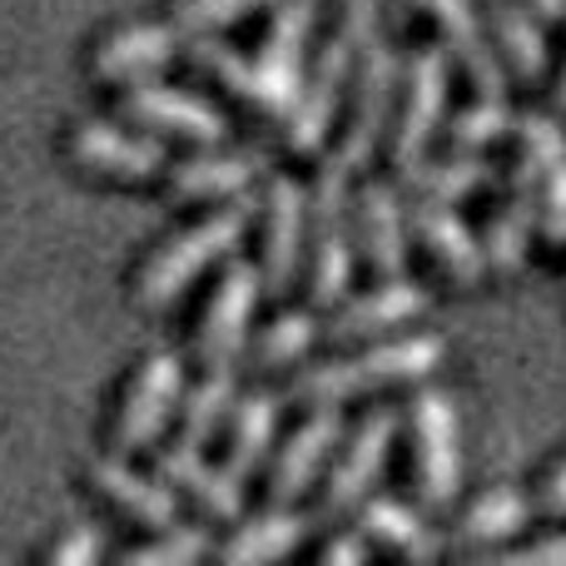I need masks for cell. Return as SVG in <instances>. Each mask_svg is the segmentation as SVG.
<instances>
[{
  "label": "cell",
  "instance_id": "cell-1",
  "mask_svg": "<svg viewBox=\"0 0 566 566\" xmlns=\"http://www.w3.org/2000/svg\"><path fill=\"white\" fill-rule=\"evenodd\" d=\"M249 214H254V199H239V205L209 214L205 224H195L189 234L169 239V244L155 254V264L139 274V293H135L139 308H165V303H175L185 283H195L219 254H229V249L239 244Z\"/></svg>",
  "mask_w": 566,
  "mask_h": 566
},
{
  "label": "cell",
  "instance_id": "cell-2",
  "mask_svg": "<svg viewBox=\"0 0 566 566\" xmlns=\"http://www.w3.org/2000/svg\"><path fill=\"white\" fill-rule=\"evenodd\" d=\"M442 363V343L438 338H398V343H382V348H368L358 358H343V363H318L308 368L293 392L308 402H343L363 388H378V382H408L422 378Z\"/></svg>",
  "mask_w": 566,
  "mask_h": 566
},
{
  "label": "cell",
  "instance_id": "cell-3",
  "mask_svg": "<svg viewBox=\"0 0 566 566\" xmlns=\"http://www.w3.org/2000/svg\"><path fill=\"white\" fill-rule=\"evenodd\" d=\"M348 155H328L308 199L313 224V303H338L353 279V229H348Z\"/></svg>",
  "mask_w": 566,
  "mask_h": 566
},
{
  "label": "cell",
  "instance_id": "cell-4",
  "mask_svg": "<svg viewBox=\"0 0 566 566\" xmlns=\"http://www.w3.org/2000/svg\"><path fill=\"white\" fill-rule=\"evenodd\" d=\"M412 432H418V482L428 507H448L458 492V422L442 392H422L412 402Z\"/></svg>",
  "mask_w": 566,
  "mask_h": 566
},
{
  "label": "cell",
  "instance_id": "cell-5",
  "mask_svg": "<svg viewBox=\"0 0 566 566\" xmlns=\"http://www.w3.org/2000/svg\"><path fill=\"white\" fill-rule=\"evenodd\" d=\"M392 432H398V418L392 412H368L353 432V442L343 448L338 468L328 472V497H323V512H348L368 497V488L382 478L392 452Z\"/></svg>",
  "mask_w": 566,
  "mask_h": 566
},
{
  "label": "cell",
  "instance_id": "cell-6",
  "mask_svg": "<svg viewBox=\"0 0 566 566\" xmlns=\"http://www.w3.org/2000/svg\"><path fill=\"white\" fill-rule=\"evenodd\" d=\"M264 274L254 264H229V274L219 279V293L205 313V333H199V353L209 368H234V353L244 348V328L249 313L259 303Z\"/></svg>",
  "mask_w": 566,
  "mask_h": 566
},
{
  "label": "cell",
  "instance_id": "cell-7",
  "mask_svg": "<svg viewBox=\"0 0 566 566\" xmlns=\"http://www.w3.org/2000/svg\"><path fill=\"white\" fill-rule=\"evenodd\" d=\"M353 70V40L348 35H333L318 55V70H313L308 90H298V105L289 109V145L298 155H313L328 135V119L338 109V90Z\"/></svg>",
  "mask_w": 566,
  "mask_h": 566
},
{
  "label": "cell",
  "instance_id": "cell-8",
  "mask_svg": "<svg viewBox=\"0 0 566 566\" xmlns=\"http://www.w3.org/2000/svg\"><path fill=\"white\" fill-rule=\"evenodd\" d=\"M392 90H398V55H392L388 40L373 35L363 45V70H358V105H353V129H348V149L343 155L353 159V169L368 165L373 149H378L382 119L392 109Z\"/></svg>",
  "mask_w": 566,
  "mask_h": 566
},
{
  "label": "cell",
  "instance_id": "cell-9",
  "mask_svg": "<svg viewBox=\"0 0 566 566\" xmlns=\"http://www.w3.org/2000/svg\"><path fill=\"white\" fill-rule=\"evenodd\" d=\"M442 105H448V55L442 50H422L408 70V105L398 119V139H392V159L408 165L428 149V139L438 135Z\"/></svg>",
  "mask_w": 566,
  "mask_h": 566
},
{
  "label": "cell",
  "instance_id": "cell-10",
  "mask_svg": "<svg viewBox=\"0 0 566 566\" xmlns=\"http://www.w3.org/2000/svg\"><path fill=\"white\" fill-rule=\"evenodd\" d=\"M189 60H195L205 75L224 80L234 95H244L249 105L269 109V115H289L293 105H298V90L303 85H289V80H279L274 70L264 65V60H244L234 45H224V40H199L195 50H189Z\"/></svg>",
  "mask_w": 566,
  "mask_h": 566
},
{
  "label": "cell",
  "instance_id": "cell-11",
  "mask_svg": "<svg viewBox=\"0 0 566 566\" xmlns=\"http://www.w3.org/2000/svg\"><path fill=\"white\" fill-rule=\"evenodd\" d=\"M175 398H179V358L169 348H159L145 358V368H139L135 388H129V398H125V412H119V448L135 452V448H145V442H155L169 408H175Z\"/></svg>",
  "mask_w": 566,
  "mask_h": 566
},
{
  "label": "cell",
  "instance_id": "cell-12",
  "mask_svg": "<svg viewBox=\"0 0 566 566\" xmlns=\"http://www.w3.org/2000/svg\"><path fill=\"white\" fill-rule=\"evenodd\" d=\"M125 115L139 119V125L185 135V139H195V145H214L229 129L214 105H205L199 95H185V90H169V85H135L125 95Z\"/></svg>",
  "mask_w": 566,
  "mask_h": 566
},
{
  "label": "cell",
  "instance_id": "cell-13",
  "mask_svg": "<svg viewBox=\"0 0 566 566\" xmlns=\"http://www.w3.org/2000/svg\"><path fill=\"white\" fill-rule=\"evenodd\" d=\"M303 214H308V195L298 179L279 175L269 185V214H264V283L269 293H283L298 274V249H303Z\"/></svg>",
  "mask_w": 566,
  "mask_h": 566
},
{
  "label": "cell",
  "instance_id": "cell-14",
  "mask_svg": "<svg viewBox=\"0 0 566 566\" xmlns=\"http://www.w3.org/2000/svg\"><path fill=\"white\" fill-rule=\"evenodd\" d=\"M537 179H542L537 159L522 155L517 169H512L507 209H502L488 229V244L482 249H488V264L502 269V274H517L522 259H527V239H532V224H537Z\"/></svg>",
  "mask_w": 566,
  "mask_h": 566
},
{
  "label": "cell",
  "instance_id": "cell-15",
  "mask_svg": "<svg viewBox=\"0 0 566 566\" xmlns=\"http://www.w3.org/2000/svg\"><path fill=\"white\" fill-rule=\"evenodd\" d=\"M75 159L90 169H105V175H125V179H149L165 169V149L155 139H135L115 125H90L75 129Z\"/></svg>",
  "mask_w": 566,
  "mask_h": 566
},
{
  "label": "cell",
  "instance_id": "cell-16",
  "mask_svg": "<svg viewBox=\"0 0 566 566\" xmlns=\"http://www.w3.org/2000/svg\"><path fill=\"white\" fill-rule=\"evenodd\" d=\"M338 438H343V418L328 408V402H323V408L289 438V448L279 452L274 488H269V492H274V502H293V497H298V492L318 478L323 458L333 452V442H338Z\"/></svg>",
  "mask_w": 566,
  "mask_h": 566
},
{
  "label": "cell",
  "instance_id": "cell-17",
  "mask_svg": "<svg viewBox=\"0 0 566 566\" xmlns=\"http://www.w3.org/2000/svg\"><path fill=\"white\" fill-rule=\"evenodd\" d=\"M90 472H95V488L105 492L109 502H119L129 517H139L145 527H159V532L179 527V502H175V492L159 488V482H149L145 472L125 468L119 458H95V468H90Z\"/></svg>",
  "mask_w": 566,
  "mask_h": 566
},
{
  "label": "cell",
  "instance_id": "cell-18",
  "mask_svg": "<svg viewBox=\"0 0 566 566\" xmlns=\"http://www.w3.org/2000/svg\"><path fill=\"white\" fill-rule=\"evenodd\" d=\"M428 10H432V20H438L442 40L462 55V70L478 80L482 95H502V60H497V50L488 45V35H482L472 0H428Z\"/></svg>",
  "mask_w": 566,
  "mask_h": 566
},
{
  "label": "cell",
  "instance_id": "cell-19",
  "mask_svg": "<svg viewBox=\"0 0 566 566\" xmlns=\"http://www.w3.org/2000/svg\"><path fill=\"white\" fill-rule=\"evenodd\" d=\"M428 308V293L418 289V283H408V279H392V283H382V289H373V293H363V298H353L348 308L333 318V338H368V333H378V328H392V323H402V318H412V313H422Z\"/></svg>",
  "mask_w": 566,
  "mask_h": 566
},
{
  "label": "cell",
  "instance_id": "cell-20",
  "mask_svg": "<svg viewBox=\"0 0 566 566\" xmlns=\"http://www.w3.org/2000/svg\"><path fill=\"white\" fill-rule=\"evenodd\" d=\"M159 472H165V482L195 492L214 517H239V507H244V497H239V478L224 472V468H209V462L199 458L195 442H175V448L159 458Z\"/></svg>",
  "mask_w": 566,
  "mask_h": 566
},
{
  "label": "cell",
  "instance_id": "cell-21",
  "mask_svg": "<svg viewBox=\"0 0 566 566\" xmlns=\"http://www.w3.org/2000/svg\"><path fill=\"white\" fill-rule=\"evenodd\" d=\"M358 205H363V234H368V254L378 264V274H402V264H408V224H402L398 189L368 185L358 195Z\"/></svg>",
  "mask_w": 566,
  "mask_h": 566
},
{
  "label": "cell",
  "instance_id": "cell-22",
  "mask_svg": "<svg viewBox=\"0 0 566 566\" xmlns=\"http://www.w3.org/2000/svg\"><path fill=\"white\" fill-rule=\"evenodd\" d=\"M175 60V30L165 25H129L119 35H109L95 55V75L105 80H125V75H145Z\"/></svg>",
  "mask_w": 566,
  "mask_h": 566
},
{
  "label": "cell",
  "instance_id": "cell-23",
  "mask_svg": "<svg viewBox=\"0 0 566 566\" xmlns=\"http://www.w3.org/2000/svg\"><path fill=\"white\" fill-rule=\"evenodd\" d=\"M418 234L428 239V249L462 283H478L482 279V269H488V249L472 239V229L462 224L458 214H448V209H442V199H432V205L418 209Z\"/></svg>",
  "mask_w": 566,
  "mask_h": 566
},
{
  "label": "cell",
  "instance_id": "cell-24",
  "mask_svg": "<svg viewBox=\"0 0 566 566\" xmlns=\"http://www.w3.org/2000/svg\"><path fill=\"white\" fill-rule=\"evenodd\" d=\"M264 159L259 155H205L189 159V165L175 169V195L179 199H214V195H234L249 179L259 175Z\"/></svg>",
  "mask_w": 566,
  "mask_h": 566
},
{
  "label": "cell",
  "instance_id": "cell-25",
  "mask_svg": "<svg viewBox=\"0 0 566 566\" xmlns=\"http://www.w3.org/2000/svg\"><path fill=\"white\" fill-rule=\"evenodd\" d=\"M274 428H279V398L254 392V398L239 402L234 438H229V472H234V478H249V472L264 462V448L274 442Z\"/></svg>",
  "mask_w": 566,
  "mask_h": 566
},
{
  "label": "cell",
  "instance_id": "cell-26",
  "mask_svg": "<svg viewBox=\"0 0 566 566\" xmlns=\"http://www.w3.org/2000/svg\"><path fill=\"white\" fill-rule=\"evenodd\" d=\"M402 169V185L418 189L428 199H462V195H478V189L492 185V165L482 159H438V165H422V159H408Z\"/></svg>",
  "mask_w": 566,
  "mask_h": 566
},
{
  "label": "cell",
  "instance_id": "cell-27",
  "mask_svg": "<svg viewBox=\"0 0 566 566\" xmlns=\"http://www.w3.org/2000/svg\"><path fill=\"white\" fill-rule=\"evenodd\" d=\"M492 6V25H497V40L507 50L512 70L522 80H542L547 70V40H542V25L517 6V0H488Z\"/></svg>",
  "mask_w": 566,
  "mask_h": 566
},
{
  "label": "cell",
  "instance_id": "cell-28",
  "mask_svg": "<svg viewBox=\"0 0 566 566\" xmlns=\"http://www.w3.org/2000/svg\"><path fill=\"white\" fill-rule=\"evenodd\" d=\"M308 30H313V0H283L274 25H269V40H264V65L274 70L279 80L289 85H303L298 80V65H303V45H308Z\"/></svg>",
  "mask_w": 566,
  "mask_h": 566
},
{
  "label": "cell",
  "instance_id": "cell-29",
  "mask_svg": "<svg viewBox=\"0 0 566 566\" xmlns=\"http://www.w3.org/2000/svg\"><path fill=\"white\" fill-rule=\"evenodd\" d=\"M229 408H234V373L209 368V378L199 382V388L189 392V402H185V432H179V442L205 448V442L214 438V428L224 422Z\"/></svg>",
  "mask_w": 566,
  "mask_h": 566
},
{
  "label": "cell",
  "instance_id": "cell-30",
  "mask_svg": "<svg viewBox=\"0 0 566 566\" xmlns=\"http://www.w3.org/2000/svg\"><path fill=\"white\" fill-rule=\"evenodd\" d=\"M303 532H308V522H303V517H283V512H279V517H259V522H249V527L224 547V562H274V557H289V552L303 542Z\"/></svg>",
  "mask_w": 566,
  "mask_h": 566
},
{
  "label": "cell",
  "instance_id": "cell-31",
  "mask_svg": "<svg viewBox=\"0 0 566 566\" xmlns=\"http://www.w3.org/2000/svg\"><path fill=\"white\" fill-rule=\"evenodd\" d=\"M527 522V497L512 488H497L488 497L472 502V512L462 517V537L468 542H497V537H512V532Z\"/></svg>",
  "mask_w": 566,
  "mask_h": 566
},
{
  "label": "cell",
  "instance_id": "cell-32",
  "mask_svg": "<svg viewBox=\"0 0 566 566\" xmlns=\"http://www.w3.org/2000/svg\"><path fill=\"white\" fill-rule=\"evenodd\" d=\"M363 532L402 547L408 557H432V552H438L432 537L422 532V522L412 517L408 507H398V502H368V507H363Z\"/></svg>",
  "mask_w": 566,
  "mask_h": 566
},
{
  "label": "cell",
  "instance_id": "cell-33",
  "mask_svg": "<svg viewBox=\"0 0 566 566\" xmlns=\"http://www.w3.org/2000/svg\"><path fill=\"white\" fill-rule=\"evenodd\" d=\"M507 129H517V115H512L497 95H482L478 105H468L458 119H452V145H458V149H478V145L502 139Z\"/></svg>",
  "mask_w": 566,
  "mask_h": 566
},
{
  "label": "cell",
  "instance_id": "cell-34",
  "mask_svg": "<svg viewBox=\"0 0 566 566\" xmlns=\"http://www.w3.org/2000/svg\"><path fill=\"white\" fill-rule=\"evenodd\" d=\"M313 328H318V323H313L308 313H283L274 328L264 333V343H259V368H279V363L303 358V348L313 343Z\"/></svg>",
  "mask_w": 566,
  "mask_h": 566
},
{
  "label": "cell",
  "instance_id": "cell-35",
  "mask_svg": "<svg viewBox=\"0 0 566 566\" xmlns=\"http://www.w3.org/2000/svg\"><path fill=\"white\" fill-rule=\"evenodd\" d=\"M517 135H522V155L537 159V169L547 175V169H557L566 159V129L562 119L552 115H522L517 119Z\"/></svg>",
  "mask_w": 566,
  "mask_h": 566
},
{
  "label": "cell",
  "instance_id": "cell-36",
  "mask_svg": "<svg viewBox=\"0 0 566 566\" xmlns=\"http://www.w3.org/2000/svg\"><path fill=\"white\" fill-rule=\"evenodd\" d=\"M209 552V542L199 537V532H185V527H169L159 542H145V547H129L125 562L129 566H159V562H199Z\"/></svg>",
  "mask_w": 566,
  "mask_h": 566
},
{
  "label": "cell",
  "instance_id": "cell-37",
  "mask_svg": "<svg viewBox=\"0 0 566 566\" xmlns=\"http://www.w3.org/2000/svg\"><path fill=\"white\" fill-rule=\"evenodd\" d=\"M269 6V0H179L175 6V20L179 30L199 35V30H214V25H229V20L249 15V10Z\"/></svg>",
  "mask_w": 566,
  "mask_h": 566
},
{
  "label": "cell",
  "instance_id": "cell-38",
  "mask_svg": "<svg viewBox=\"0 0 566 566\" xmlns=\"http://www.w3.org/2000/svg\"><path fill=\"white\" fill-rule=\"evenodd\" d=\"M343 35L353 40V50H363L378 35V0H343Z\"/></svg>",
  "mask_w": 566,
  "mask_h": 566
},
{
  "label": "cell",
  "instance_id": "cell-39",
  "mask_svg": "<svg viewBox=\"0 0 566 566\" xmlns=\"http://www.w3.org/2000/svg\"><path fill=\"white\" fill-rule=\"evenodd\" d=\"M95 557H99V537L90 527H75L55 552H50V562H60V566H85Z\"/></svg>",
  "mask_w": 566,
  "mask_h": 566
},
{
  "label": "cell",
  "instance_id": "cell-40",
  "mask_svg": "<svg viewBox=\"0 0 566 566\" xmlns=\"http://www.w3.org/2000/svg\"><path fill=\"white\" fill-rule=\"evenodd\" d=\"M542 199H547V214H562L566 209V159L542 175Z\"/></svg>",
  "mask_w": 566,
  "mask_h": 566
},
{
  "label": "cell",
  "instance_id": "cell-41",
  "mask_svg": "<svg viewBox=\"0 0 566 566\" xmlns=\"http://www.w3.org/2000/svg\"><path fill=\"white\" fill-rule=\"evenodd\" d=\"M512 562H537V566H557V562H566V537H557V542H537V547H527V552H517Z\"/></svg>",
  "mask_w": 566,
  "mask_h": 566
},
{
  "label": "cell",
  "instance_id": "cell-42",
  "mask_svg": "<svg viewBox=\"0 0 566 566\" xmlns=\"http://www.w3.org/2000/svg\"><path fill=\"white\" fill-rule=\"evenodd\" d=\"M368 557V547L363 542H353V537H338V542H328L323 547V562H363Z\"/></svg>",
  "mask_w": 566,
  "mask_h": 566
},
{
  "label": "cell",
  "instance_id": "cell-43",
  "mask_svg": "<svg viewBox=\"0 0 566 566\" xmlns=\"http://www.w3.org/2000/svg\"><path fill=\"white\" fill-rule=\"evenodd\" d=\"M542 507H547V512H566V462L552 472L547 488H542Z\"/></svg>",
  "mask_w": 566,
  "mask_h": 566
},
{
  "label": "cell",
  "instance_id": "cell-44",
  "mask_svg": "<svg viewBox=\"0 0 566 566\" xmlns=\"http://www.w3.org/2000/svg\"><path fill=\"white\" fill-rule=\"evenodd\" d=\"M542 234L557 239V244H566V209H562V214H542Z\"/></svg>",
  "mask_w": 566,
  "mask_h": 566
},
{
  "label": "cell",
  "instance_id": "cell-45",
  "mask_svg": "<svg viewBox=\"0 0 566 566\" xmlns=\"http://www.w3.org/2000/svg\"><path fill=\"white\" fill-rule=\"evenodd\" d=\"M532 6H537L542 15H562V10H566V0H532Z\"/></svg>",
  "mask_w": 566,
  "mask_h": 566
},
{
  "label": "cell",
  "instance_id": "cell-46",
  "mask_svg": "<svg viewBox=\"0 0 566 566\" xmlns=\"http://www.w3.org/2000/svg\"><path fill=\"white\" fill-rule=\"evenodd\" d=\"M398 6H402V10H398V15H408V10H418V6H428V0H398Z\"/></svg>",
  "mask_w": 566,
  "mask_h": 566
},
{
  "label": "cell",
  "instance_id": "cell-47",
  "mask_svg": "<svg viewBox=\"0 0 566 566\" xmlns=\"http://www.w3.org/2000/svg\"><path fill=\"white\" fill-rule=\"evenodd\" d=\"M557 99H562V109H566V80H562V90H557Z\"/></svg>",
  "mask_w": 566,
  "mask_h": 566
}]
</instances>
